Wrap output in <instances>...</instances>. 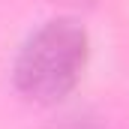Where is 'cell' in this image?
Here are the masks:
<instances>
[{"mask_svg":"<svg viewBox=\"0 0 129 129\" xmlns=\"http://www.w3.org/2000/svg\"><path fill=\"white\" fill-rule=\"evenodd\" d=\"M90 60V36L75 18H48L21 42L12 81L21 96L51 105L69 96Z\"/></svg>","mask_w":129,"mask_h":129,"instance_id":"1","label":"cell"}]
</instances>
